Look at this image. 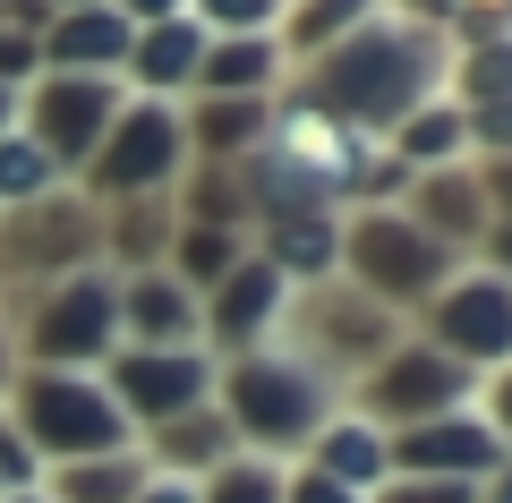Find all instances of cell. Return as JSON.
<instances>
[{
  "label": "cell",
  "mask_w": 512,
  "mask_h": 503,
  "mask_svg": "<svg viewBox=\"0 0 512 503\" xmlns=\"http://www.w3.org/2000/svg\"><path fill=\"white\" fill-rule=\"evenodd\" d=\"M444 86V35L436 26H410V18H367L359 35H342L333 52L308 60V103L333 111L350 128H402L419 103H436Z\"/></svg>",
  "instance_id": "6da1fadb"
},
{
  "label": "cell",
  "mask_w": 512,
  "mask_h": 503,
  "mask_svg": "<svg viewBox=\"0 0 512 503\" xmlns=\"http://www.w3.org/2000/svg\"><path fill=\"white\" fill-rule=\"evenodd\" d=\"M325 393L333 384L316 367H299L291 350H239L231 376H222V418L248 452H282L325 427Z\"/></svg>",
  "instance_id": "7a4b0ae2"
},
{
  "label": "cell",
  "mask_w": 512,
  "mask_h": 503,
  "mask_svg": "<svg viewBox=\"0 0 512 503\" xmlns=\"http://www.w3.org/2000/svg\"><path fill=\"white\" fill-rule=\"evenodd\" d=\"M282 324H291V359L316 367V376H367L376 359H393L402 350V324H393V307L367 299V290H342V282H316L308 299L282 307Z\"/></svg>",
  "instance_id": "3957f363"
},
{
  "label": "cell",
  "mask_w": 512,
  "mask_h": 503,
  "mask_svg": "<svg viewBox=\"0 0 512 503\" xmlns=\"http://www.w3.org/2000/svg\"><path fill=\"white\" fill-rule=\"evenodd\" d=\"M18 435L35 444V461H43V452H52V461H103V452H128L120 401H111L94 376H52V367L26 376V393H18Z\"/></svg>",
  "instance_id": "277c9868"
},
{
  "label": "cell",
  "mask_w": 512,
  "mask_h": 503,
  "mask_svg": "<svg viewBox=\"0 0 512 503\" xmlns=\"http://www.w3.org/2000/svg\"><path fill=\"white\" fill-rule=\"evenodd\" d=\"M342 256H350V273H359V290L384 299V307L436 299L444 265H453V248H436V239H427L410 214H393V205H367V214L342 231Z\"/></svg>",
  "instance_id": "5b68a950"
},
{
  "label": "cell",
  "mask_w": 512,
  "mask_h": 503,
  "mask_svg": "<svg viewBox=\"0 0 512 503\" xmlns=\"http://www.w3.org/2000/svg\"><path fill=\"white\" fill-rule=\"evenodd\" d=\"M111 333H120V282L111 273H69L35 299L26 316V350H35L52 376H77V367L111 359Z\"/></svg>",
  "instance_id": "8992f818"
},
{
  "label": "cell",
  "mask_w": 512,
  "mask_h": 503,
  "mask_svg": "<svg viewBox=\"0 0 512 503\" xmlns=\"http://www.w3.org/2000/svg\"><path fill=\"white\" fill-rule=\"evenodd\" d=\"M180 154H188L180 111L137 94V103H120V120L103 128V145H94V162H86V180L103 188L111 205H120V197H154V188L180 171Z\"/></svg>",
  "instance_id": "52a82bcc"
},
{
  "label": "cell",
  "mask_w": 512,
  "mask_h": 503,
  "mask_svg": "<svg viewBox=\"0 0 512 503\" xmlns=\"http://www.w3.org/2000/svg\"><path fill=\"white\" fill-rule=\"evenodd\" d=\"M18 111H26V137L52 154V171H86L103 128L120 120V86L111 77H35Z\"/></svg>",
  "instance_id": "ba28073f"
},
{
  "label": "cell",
  "mask_w": 512,
  "mask_h": 503,
  "mask_svg": "<svg viewBox=\"0 0 512 503\" xmlns=\"http://www.w3.org/2000/svg\"><path fill=\"white\" fill-rule=\"evenodd\" d=\"M103 256V214L77 197H35L18 222H0V273L9 282H69V265Z\"/></svg>",
  "instance_id": "9c48e42d"
},
{
  "label": "cell",
  "mask_w": 512,
  "mask_h": 503,
  "mask_svg": "<svg viewBox=\"0 0 512 503\" xmlns=\"http://www.w3.org/2000/svg\"><path fill=\"white\" fill-rule=\"evenodd\" d=\"M478 384V367H461V359H444L436 342L427 350H393V359H376L367 367V384H359V418L376 427V418H444V410H461V393Z\"/></svg>",
  "instance_id": "30bf717a"
},
{
  "label": "cell",
  "mask_w": 512,
  "mask_h": 503,
  "mask_svg": "<svg viewBox=\"0 0 512 503\" xmlns=\"http://www.w3.org/2000/svg\"><path fill=\"white\" fill-rule=\"evenodd\" d=\"M103 393L120 401V418H146V427H163V418L197 410V401L214 393V359H205L197 342H188V350H120Z\"/></svg>",
  "instance_id": "8fae6325"
},
{
  "label": "cell",
  "mask_w": 512,
  "mask_h": 503,
  "mask_svg": "<svg viewBox=\"0 0 512 503\" xmlns=\"http://www.w3.org/2000/svg\"><path fill=\"white\" fill-rule=\"evenodd\" d=\"M427 324H436V350L461 367H504L512 359V282L495 273H470V282L436 290L427 299Z\"/></svg>",
  "instance_id": "7c38bea8"
},
{
  "label": "cell",
  "mask_w": 512,
  "mask_h": 503,
  "mask_svg": "<svg viewBox=\"0 0 512 503\" xmlns=\"http://www.w3.org/2000/svg\"><path fill=\"white\" fill-rule=\"evenodd\" d=\"M282 307H291V282H282L265 256H239V265L222 273L214 290H205V342H222V350H256V342L282 324Z\"/></svg>",
  "instance_id": "4fadbf2b"
},
{
  "label": "cell",
  "mask_w": 512,
  "mask_h": 503,
  "mask_svg": "<svg viewBox=\"0 0 512 503\" xmlns=\"http://www.w3.org/2000/svg\"><path fill=\"white\" fill-rule=\"evenodd\" d=\"M384 461H402V478H470L478 486V469L504 461V444L487 435V418H478V410H444V418H419Z\"/></svg>",
  "instance_id": "5bb4252c"
},
{
  "label": "cell",
  "mask_w": 512,
  "mask_h": 503,
  "mask_svg": "<svg viewBox=\"0 0 512 503\" xmlns=\"http://www.w3.org/2000/svg\"><path fill=\"white\" fill-rule=\"evenodd\" d=\"M128 43H137V26H128L111 0H94V9H60V18L43 26V60H60V77H111V69H128Z\"/></svg>",
  "instance_id": "9a60e30c"
},
{
  "label": "cell",
  "mask_w": 512,
  "mask_h": 503,
  "mask_svg": "<svg viewBox=\"0 0 512 503\" xmlns=\"http://www.w3.org/2000/svg\"><path fill=\"white\" fill-rule=\"evenodd\" d=\"M120 324L137 333V350H188L205 333V299L180 290L154 265V273H137V282H120Z\"/></svg>",
  "instance_id": "2e32d148"
},
{
  "label": "cell",
  "mask_w": 512,
  "mask_h": 503,
  "mask_svg": "<svg viewBox=\"0 0 512 503\" xmlns=\"http://www.w3.org/2000/svg\"><path fill=\"white\" fill-rule=\"evenodd\" d=\"M410 222H419L436 248H461V239H487V188L478 171H410Z\"/></svg>",
  "instance_id": "e0dca14e"
},
{
  "label": "cell",
  "mask_w": 512,
  "mask_h": 503,
  "mask_svg": "<svg viewBox=\"0 0 512 503\" xmlns=\"http://www.w3.org/2000/svg\"><path fill=\"white\" fill-rule=\"evenodd\" d=\"M197 60H205V26L197 18H154V26H137V43H128V69H137L146 103L188 94L197 86Z\"/></svg>",
  "instance_id": "ac0fdd59"
},
{
  "label": "cell",
  "mask_w": 512,
  "mask_h": 503,
  "mask_svg": "<svg viewBox=\"0 0 512 503\" xmlns=\"http://www.w3.org/2000/svg\"><path fill=\"white\" fill-rule=\"evenodd\" d=\"M265 265L282 282H325L342 265V222L333 214H265Z\"/></svg>",
  "instance_id": "d6986e66"
},
{
  "label": "cell",
  "mask_w": 512,
  "mask_h": 503,
  "mask_svg": "<svg viewBox=\"0 0 512 503\" xmlns=\"http://www.w3.org/2000/svg\"><path fill=\"white\" fill-rule=\"evenodd\" d=\"M231 452H239V435H231V418H222V410H180V418L154 427V461H163V478H188V486H197V469L214 478Z\"/></svg>",
  "instance_id": "ffe728a7"
},
{
  "label": "cell",
  "mask_w": 512,
  "mask_h": 503,
  "mask_svg": "<svg viewBox=\"0 0 512 503\" xmlns=\"http://www.w3.org/2000/svg\"><path fill=\"white\" fill-rule=\"evenodd\" d=\"M265 120H274V94H205L197 120H180V128H188V145H197L205 162H239L265 137Z\"/></svg>",
  "instance_id": "44dd1931"
},
{
  "label": "cell",
  "mask_w": 512,
  "mask_h": 503,
  "mask_svg": "<svg viewBox=\"0 0 512 503\" xmlns=\"http://www.w3.org/2000/svg\"><path fill=\"white\" fill-rule=\"evenodd\" d=\"M274 77H282V43L274 35H205L197 94H265Z\"/></svg>",
  "instance_id": "7402d4cb"
},
{
  "label": "cell",
  "mask_w": 512,
  "mask_h": 503,
  "mask_svg": "<svg viewBox=\"0 0 512 503\" xmlns=\"http://www.w3.org/2000/svg\"><path fill=\"white\" fill-rule=\"evenodd\" d=\"M316 478H333V486H350V495H367V486L384 478V435L367 427L359 410H350V418H325V427H316Z\"/></svg>",
  "instance_id": "603a6c76"
},
{
  "label": "cell",
  "mask_w": 512,
  "mask_h": 503,
  "mask_svg": "<svg viewBox=\"0 0 512 503\" xmlns=\"http://www.w3.org/2000/svg\"><path fill=\"white\" fill-rule=\"evenodd\" d=\"M384 154L402 162V171H444V162L461 154V103H419L393 137H384Z\"/></svg>",
  "instance_id": "cb8c5ba5"
},
{
  "label": "cell",
  "mask_w": 512,
  "mask_h": 503,
  "mask_svg": "<svg viewBox=\"0 0 512 503\" xmlns=\"http://www.w3.org/2000/svg\"><path fill=\"white\" fill-rule=\"evenodd\" d=\"M154 469L137 461V452H103V461H60V495L52 503H137V486H146Z\"/></svg>",
  "instance_id": "d4e9b609"
},
{
  "label": "cell",
  "mask_w": 512,
  "mask_h": 503,
  "mask_svg": "<svg viewBox=\"0 0 512 503\" xmlns=\"http://www.w3.org/2000/svg\"><path fill=\"white\" fill-rule=\"evenodd\" d=\"M111 256H137V273H154V256H171V214L163 197H120V214L103 222Z\"/></svg>",
  "instance_id": "484cf974"
},
{
  "label": "cell",
  "mask_w": 512,
  "mask_h": 503,
  "mask_svg": "<svg viewBox=\"0 0 512 503\" xmlns=\"http://www.w3.org/2000/svg\"><path fill=\"white\" fill-rule=\"evenodd\" d=\"M367 9H376V0H299V18H282V52H333V43H342V35H359V26H367Z\"/></svg>",
  "instance_id": "4316f807"
},
{
  "label": "cell",
  "mask_w": 512,
  "mask_h": 503,
  "mask_svg": "<svg viewBox=\"0 0 512 503\" xmlns=\"http://www.w3.org/2000/svg\"><path fill=\"white\" fill-rule=\"evenodd\" d=\"M231 265H239V231H188V222L171 231V282H180V290L205 299Z\"/></svg>",
  "instance_id": "83f0119b"
},
{
  "label": "cell",
  "mask_w": 512,
  "mask_h": 503,
  "mask_svg": "<svg viewBox=\"0 0 512 503\" xmlns=\"http://www.w3.org/2000/svg\"><path fill=\"white\" fill-rule=\"evenodd\" d=\"M248 197H239V162H197L188 180V231H239Z\"/></svg>",
  "instance_id": "f1b7e54d"
},
{
  "label": "cell",
  "mask_w": 512,
  "mask_h": 503,
  "mask_svg": "<svg viewBox=\"0 0 512 503\" xmlns=\"http://www.w3.org/2000/svg\"><path fill=\"white\" fill-rule=\"evenodd\" d=\"M52 154H43L26 128H0V205H35V197H52Z\"/></svg>",
  "instance_id": "f546056e"
},
{
  "label": "cell",
  "mask_w": 512,
  "mask_h": 503,
  "mask_svg": "<svg viewBox=\"0 0 512 503\" xmlns=\"http://www.w3.org/2000/svg\"><path fill=\"white\" fill-rule=\"evenodd\" d=\"M197 495H205V503H282V469L265 461V452H231Z\"/></svg>",
  "instance_id": "4dcf8cb0"
},
{
  "label": "cell",
  "mask_w": 512,
  "mask_h": 503,
  "mask_svg": "<svg viewBox=\"0 0 512 503\" xmlns=\"http://www.w3.org/2000/svg\"><path fill=\"white\" fill-rule=\"evenodd\" d=\"M453 77H461V111L512 103V35H504V43H470V52L453 60Z\"/></svg>",
  "instance_id": "1f68e13d"
},
{
  "label": "cell",
  "mask_w": 512,
  "mask_h": 503,
  "mask_svg": "<svg viewBox=\"0 0 512 503\" xmlns=\"http://www.w3.org/2000/svg\"><path fill=\"white\" fill-rule=\"evenodd\" d=\"M197 26L205 35H274L282 0H197Z\"/></svg>",
  "instance_id": "d6a6232c"
},
{
  "label": "cell",
  "mask_w": 512,
  "mask_h": 503,
  "mask_svg": "<svg viewBox=\"0 0 512 503\" xmlns=\"http://www.w3.org/2000/svg\"><path fill=\"white\" fill-rule=\"evenodd\" d=\"M461 145H478V154L504 162V154H512V103H478V111H461Z\"/></svg>",
  "instance_id": "836d02e7"
},
{
  "label": "cell",
  "mask_w": 512,
  "mask_h": 503,
  "mask_svg": "<svg viewBox=\"0 0 512 503\" xmlns=\"http://www.w3.org/2000/svg\"><path fill=\"white\" fill-rule=\"evenodd\" d=\"M376 503H478L470 478H393Z\"/></svg>",
  "instance_id": "e575fe53"
},
{
  "label": "cell",
  "mask_w": 512,
  "mask_h": 503,
  "mask_svg": "<svg viewBox=\"0 0 512 503\" xmlns=\"http://www.w3.org/2000/svg\"><path fill=\"white\" fill-rule=\"evenodd\" d=\"M35 77H43V43H35V35H9V26H0V86L26 94Z\"/></svg>",
  "instance_id": "d590c367"
},
{
  "label": "cell",
  "mask_w": 512,
  "mask_h": 503,
  "mask_svg": "<svg viewBox=\"0 0 512 503\" xmlns=\"http://www.w3.org/2000/svg\"><path fill=\"white\" fill-rule=\"evenodd\" d=\"M0 478H9V495H35V444L18 427H0Z\"/></svg>",
  "instance_id": "8d00e7d4"
},
{
  "label": "cell",
  "mask_w": 512,
  "mask_h": 503,
  "mask_svg": "<svg viewBox=\"0 0 512 503\" xmlns=\"http://www.w3.org/2000/svg\"><path fill=\"white\" fill-rule=\"evenodd\" d=\"M487 435H495V444H512V367H495V376H487Z\"/></svg>",
  "instance_id": "74e56055"
},
{
  "label": "cell",
  "mask_w": 512,
  "mask_h": 503,
  "mask_svg": "<svg viewBox=\"0 0 512 503\" xmlns=\"http://www.w3.org/2000/svg\"><path fill=\"white\" fill-rule=\"evenodd\" d=\"M282 503H367V495H350V486H333V478H282Z\"/></svg>",
  "instance_id": "f35d334b"
},
{
  "label": "cell",
  "mask_w": 512,
  "mask_h": 503,
  "mask_svg": "<svg viewBox=\"0 0 512 503\" xmlns=\"http://www.w3.org/2000/svg\"><path fill=\"white\" fill-rule=\"evenodd\" d=\"M478 188H487V214H504V222H512V154H504V162H487V171H478Z\"/></svg>",
  "instance_id": "ab89813d"
},
{
  "label": "cell",
  "mask_w": 512,
  "mask_h": 503,
  "mask_svg": "<svg viewBox=\"0 0 512 503\" xmlns=\"http://www.w3.org/2000/svg\"><path fill=\"white\" fill-rule=\"evenodd\" d=\"M128 26H154V18H188V0H111Z\"/></svg>",
  "instance_id": "60d3db41"
},
{
  "label": "cell",
  "mask_w": 512,
  "mask_h": 503,
  "mask_svg": "<svg viewBox=\"0 0 512 503\" xmlns=\"http://www.w3.org/2000/svg\"><path fill=\"white\" fill-rule=\"evenodd\" d=\"M137 503H205V495L188 478H146V486H137Z\"/></svg>",
  "instance_id": "b9f144b4"
},
{
  "label": "cell",
  "mask_w": 512,
  "mask_h": 503,
  "mask_svg": "<svg viewBox=\"0 0 512 503\" xmlns=\"http://www.w3.org/2000/svg\"><path fill=\"white\" fill-rule=\"evenodd\" d=\"M487 273H495V282L512 273V222H487Z\"/></svg>",
  "instance_id": "7bdbcfd3"
},
{
  "label": "cell",
  "mask_w": 512,
  "mask_h": 503,
  "mask_svg": "<svg viewBox=\"0 0 512 503\" xmlns=\"http://www.w3.org/2000/svg\"><path fill=\"white\" fill-rule=\"evenodd\" d=\"M402 9H410V26H444L453 18V0H402Z\"/></svg>",
  "instance_id": "ee69618b"
},
{
  "label": "cell",
  "mask_w": 512,
  "mask_h": 503,
  "mask_svg": "<svg viewBox=\"0 0 512 503\" xmlns=\"http://www.w3.org/2000/svg\"><path fill=\"white\" fill-rule=\"evenodd\" d=\"M487 503H512V461L495 469V495H487Z\"/></svg>",
  "instance_id": "f6af8a7d"
},
{
  "label": "cell",
  "mask_w": 512,
  "mask_h": 503,
  "mask_svg": "<svg viewBox=\"0 0 512 503\" xmlns=\"http://www.w3.org/2000/svg\"><path fill=\"white\" fill-rule=\"evenodd\" d=\"M9 120H18V94H9V86H0V128H9Z\"/></svg>",
  "instance_id": "bcb514c9"
},
{
  "label": "cell",
  "mask_w": 512,
  "mask_h": 503,
  "mask_svg": "<svg viewBox=\"0 0 512 503\" xmlns=\"http://www.w3.org/2000/svg\"><path fill=\"white\" fill-rule=\"evenodd\" d=\"M60 9H94V0H52V18H60Z\"/></svg>",
  "instance_id": "7dc6e473"
},
{
  "label": "cell",
  "mask_w": 512,
  "mask_h": 503,
  "mask_svg": "<svg viewBox=\"0 0 512 503\" xmlns=\"http://www.w3.org/2000/svg\"><path fill=\"white\" fill-rule=\"evenodd\" d=\"M0 503H52V495H0Z\"/></svg>",
  "instance_id": "c3c4849f"
}]
</instances>
